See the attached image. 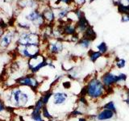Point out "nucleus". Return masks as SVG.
<instances>
[{
	"label": "nucleus",
	"instance_id": "8",
	"mask_svg": "<svg viewBox=\"0 0 129 121\" xmlns=\"http://www.w3.org/2000/svg\"><path fill=\"white\" fill-rule=\"evenodd\" d=\"M105 93V86L98 78L90 80L86 86V95L92 98H98Z\"/></svg>",
	"mask_w": 129,
	"mask_h": 121
},
{
	"label": "nucleus",
	"instance_id": "34",
	"mask_svg": "<svg viewBox=\"0 0 129 121\" xmlns=\"http://www.w3.org/2000/svg\"><path fill=\"white\" fill-rule=\"evenodd\" d=\"M124 102H125L128 105H129V99H128V98H127V99L124 100Z\"/></svg>",
	"mask_w": 129,
	"mask_h": 121
},
{
	"label": "nucleus",
	"instance_id": "27",
	"mask_svg": "<svg viewBox=\"0 0 129 121\" xmlns=\"http://www.w3.org/2000/svg\"><path fill=\"white\" fill-rule=\"evenodd\" d=\"M116 65L119 69H122V68L125 66V60H123V59H119V60L117 61Z\"/></svg>",
	"mask_w": 129,
	"mask_h": 121
},
{
	"label": "nucleus",
	"instance_id": "6",
	"mask_svg": "<svg viewBox=\"0 0 129 121\" xmlns=\"http://www.w3.org/2000/svg\"><path fill=\"white\" fill-rule=\"evenodd\" d=\"M24 14V21L28 22L33 28H41L43 26H45V21L42 15V13L39 9H25Z\"/></svg>",
	"mask_w": 129,
	"mask_h": 121
},
{
	"label": "nucleus",
	"instance_id": "14",
	"mask_svg": "<svg viewBox=\"0 0 129 121\" xmlns=\"http://www.w3.org/2000/svg\"><path fill=\"white\" fill-rule=\"evenodd\" d=\"M18 6L20 9H38L37 0H19Z\"/></svg>",
	"mask_w": 129,
	"mask_h": 121
},
{
	"label": "nucleus",
	"instance_id": "18",
	"mask_svg": "<svg viewBox=\"0 0 129 121\" xmlns=\"http://www.w3.org/2000/svg\"><path fill=\"white\" fill-rule=\"evenodd\" d=\"M62 28H63V33L64 35H67V36H73L77 32L76 26L73 25L71 23L66 24Z\"/></svg>",
	"mask_w": 129,
	"mask_h": 121
},
{
	"label": "nucleus",
	"instance_id": "35",
	"mask_svg": "<svg viewBox=\"0 0 129 121\" xmlns=\"http://www.w3.org/2000/svg\"><path fill=\"white\" fill-rule=\"evenodd\" d=\"M19 120H20V121H25V120H23V118L22 117V116H20V117H19Z\"/></svg>",
	"mask_w": 129,
	"mask_h": 121
},
{
	"label": "nucleus",
	"instance_id": "24",
	"mask_svg": "<svg viewBox=\"0 0 129 121\" xmlns=\"http://www.w3.org/2000/svg\"><path fill=\"white\" fill-rule=\"evenodd\" d=\"M103 109H106V110H110V111H113L115 114L116 113V107H115V105L113 101H110L109 103H106L103 107Z\"/></svg>",
	"mask_w": 129,
	"mask_h": 121
},
{
	"label": "nucleus",
	"instance_id": "28",
	"mask_svg": "<svg viewBox=\"0 0 129 121\" xmlns=\"http://www.w3.org/2000/svg\"><path fill=\"white\" fill-rule=\"evenodd\" d=\"M118 77H119V82H125L127 80V75L124 74H120L119 75H118Z\"/></svg>",
	"mask_w": 129,
	"mask_h": 121
},
{
	"label": "nucleus",
	"instance_id": "32",
	"mask_svg": "<svg viewBox=\"0 0 129 121\" xmlns=\"http://www.w3.org/2000/svg\"><path fill=\"white\" fill-rule=\"evenodd\" d=\"M122 21L123 22H128L129 21V15H124L123 17H122Z\"/></svg>",
	"mask_w": 129,
	"mask_h": 121
},
{
	"label": "nucleus",
	"instance_id": "11",
	"mask_svg": "<svg viewBox=\"0 0 129 121\" xmlns=\"http://www.w3.org/2000/svg\"><path fill=\"white\" fill-rule=\"evenodd\" d=\"M13 111H15V109L6 107L3 98L0 97V118L3 121H6L10 117V115H12Z\"/></svg>",
	"mask_w": 129,
	"mask_h": 121
},
{
	"label": "nucleus",
	"instance_id": "38",
	"mask_svg": "<svg viewBox=\"0 0 129 121\" xmlns=\"http://www.w3.org/2000/svg\"><path fill=\"white\" fill-rule=\"evenodd\" d=\"M92 1H94V0H90V2H92Z\"/></svg>",
	"mask_w": 129,
	"mask_h": 121
},
{
	"label": "nucleus",
	"instance_id": "25",
	"mask_svg": "<svg viewBox=\"0 0 129 121\" xmlns=\"http://www.w3.org/2000/svg\"><path fill=\"white\" fill-rule=\"evenodd\" d=\"M78 45L84 48H88L90 45V40L88 39H86V38H83V37H82V38L78 41Z\"/></svg>",
	"mask_w": 129,
	"mask_h": 121
},
{
	"label": "nucleus",
	"instance_id": "17",
	"mask_svg": "<svg viewBox=\"0 0 129 121\" xmlns=\"http://www.w3.org/2000/svg\"><path fill=\"white\" fill-rule=\"evenodd\" d=\"M53 92L51 91V90H49V91H47L44 92V93H42L41 95H40V98H41V99L42 100L44 106H48V104L50 102L51 98H52L53 96Z\"/></svg>",
	"mask_w": 129,
	"mask_h": 121
},
{
	"label": "nucleus",
	"instance_id": "21",
	"mask_svg": "<svg viewBox=\"0 0 129 121\" xmlns=\"http://www.w3.org/2000/svg\"><path fill=\"white\" fill-rule=\"evenodd\" d=\"M69 13H70V11H69L68 9H66V8H60V9H57L56 16L58 19H63V18H65V17H67V15H68Z\"/></svg>",
	"mask_w": 129,
	"mask_h": 121
},
{
	"label": "nucleus",
	"instance_id": "1",
	"mask_svg": "<svg viewBox=\"0 0 129 121\" xmlns=\"http://www.w3.org/2000/svg\"><path fill=\"white\" fill-rule=\"evenodd\" d=\"M1 98L6 107L15 110L32 108L39 96H37V91L29 87L15 85L8 87L3 93Z\"/></svg>",
	"mask_w": 129,
	"mask_h": 121
},
{
	"label": "nucleus",
	"instance_id": "16",
	"mask_svg": "<svg viewBox=\"0 0 129 121\" xmlns=\"http://www.w3.org/2000/svg\"><path fill=\"white\" fill-rule=\"evenodd\" d=\"M88 27H89L88 22L86 21L85 17L82 16V18H80L78 19V22L77 23L76 32H84Z\"/></svg>",
	"mask_w": 129,
	"mask_h": 121
},
{
	"label": "nucleus",
	"instance_id": "37",
	"mask_svg": "<svg viewBox=\"0 0 129 121\" xmlns=\"http://www.w3.org/2000/svg\"><path fill=\"white\" fill-rule=\"evenodd\" d=\"M0 121H3V120H2V119H1V118H0Z\"/></svg>",
	"mask_w": 129,
	"mask_h": 121
},
{
	"label": "nucleus",
	"instance_id": "7",
	"mask_svg": "<svg viewBox=\"0 0 129 121\" xmlns=\"http://www.w3.org/2000/svg\"><path fill=\"white\" fill-rule=\"evenodd\" d=\"M15 51L18 57L28 60V59L41 53V48L40 45H30L27 46L16 45Z\"/></svg>",
	"mask_w": 129,
	"mask_h": 121
},
{
	"label": "nucleus",
	"instance_id": "15",
	"mask_svg": "<svg viewBox=\"0 0 129 121\" xmlns=\"http://www.w3.org/2000/svg\"><path fill=\"white\" fill-rule=\"evenodd\" d=\"M114 115L115 113L113 111H110V110L103 109L99 115H97V120L99 121L110 120V119H111L114 116Z\"/></svg>",
	"mask_w": 129,
	"mask_h": 121
},
{
	"label": "nucleus",
	"instance_id": "23",
	"mask_svg": "<svg viewBox=\"0 0 129 121\" xmlns=\"http://www.w3.org/2000/svg\"><path fill=\"white\" fill-rule=\"evenodd\" d=\"M89 57H90V59L91 61L95 62L100 57H102V53L100 52H94L92 51V50H90V51L89 52Z\"/></svg>",
	"mask_w": 129,
	"mask_h": 121
},
{
	"label": "nucleus",
	"instance_id": "20",
	"mask_svg": "<svg viewBox=\"0 0 129 121\" xmlns=\"http://www.w3.org/2000/svg\"><path fill=\"white\" fill-rule=\"evenodd\" d=\"M41 114H42V116H43V118L44 119V120H48H48H53V119H54L53 115L50 113L49 109H48V106H44L43 108H42Z\"/></svg>",
	"mask_w": 129,
	"mask_h": 121
},
{
	"label": "nucleus",
	"instance_id": "26",
	"mask_svg": "<svg viewBox=\"0 0 129 121\" xmlns=\"http://www.w3.org/2000/svg\"><path fill=\"white\" fill-rule=\"evenodd\" d=\"M97 48L99 50V52H101L102 54L105 53V52L107 51V46H106V45L105 42L100 43L99 45L97 46Z\"/></svg>",
	"mask_w": 129,
	"mask_h": 121
},
{
	"label": "nucleus",
	"instance_id": "4",
	"mask_svg": "<svg viewBox=\"0 0 129 121\" xmlns=\"http://www.w3.org/2000/svg\"><path fill=\"white\" fill-rule=\"evenodd\" d=\"M42 82H43L40 80L39 77L36 74H29V73L15 79V85L19 86L29 87L35 91H38Z\"/></svg>",
	"mask_w": 129,
	"mask_h": 121
},
{
	"label": "nucleus",
	"instance_id": "22",
	"mask_svg": "<svg viewBox=\"0 0 129 121\" xmlns=\"http://www.w3.org/2000/svg\"><path fill=\"white\" fill-rule=\"evenodd\" d=\"M30 118L32 121H45L42 116L41 112H32L30 114Z\"/></svg>",
	"mask_w": 129,
	"mask_h": 121
},
{
	"label": "nucleus",
	"instance_id": "33",
	"mask_svg": "<svg viewBox=\"0 0 129 121\" xmlns=\"http://www.w3.org/2000/svg\"><path fill=\"white\" fill-rule=\"evenodd\" d=\"M78 121H87V120H86V118L81 117V118H79V119H78Z\"/></svg>",
	"mask_w": 129,
	"mask_h": 121
},
{
	"label": "nucleus",
	"instance_id": "2",
	"mask_svg": "<svg viewBox=\"0 0 129 121\" xmlns=\"http://www.w3.org/2000/svg\"><path fill=\"white\" fill-rule=\"evenodd\" d=\"M19 31L15 26H9L0 34V52L6 51L12 46L16 45Z\"/></svg>",
	"mask_w": 129,
	"mask_h": 121
},
{
	"label": "nucleus",
	"instance_id": "30",
	"mask_svg": "<svg viewBox=\"0 0 129 121\" xmlns=\"http://www.w3.org/2000/svg\"><path fill=\"white\" fill-rule=\"evenodd\" d=\"M72 116H77V115H82V112L81 111H77V109H75L74 111H73L72 112H71V114H70Z\"/></svg>",
	"mask_w": 129,
	"mask_h": 121
},
{
	"label": "nucleus",
	"instance_id": "9",
	"mask_svg": "<svg viewBox=\"0 0 129 121\" xmlns=\"http://www.w3.org/2000/svg\"><path fill=\"white\" fill-rule=\"evenodd\" d=\"M64 48V45L62 41L59 40H50L47 44L46 50L50 55H56L62 52Z\"/></svg>",
	"mask_w": 129,
	"mask_h": 121
},
{
	"label": "nucleus",
	"instance_id": "3",
	"mask_svg": "<svg viewBox=\"0 0 129 121\" xmlns=\"http://www.w3.org/2000/svg\"><path fill=\"white\" fill-rule=\"evenodd\" d=\"M41 37L35 31H19L16 45L27 46L30 45H41Z\"/></svg>",
	"mask_w": 129,
	"mask_h": 121
},
{
	"label": "nucleus",
	"instance_id": "31",
	"mask_svg": "<svg viewBox=\"0 0 129 121\" xmlns=\"http://www.w3.org/2000/svg\"><path fill=\"white\" fill-rule=\"evenodd\" d=\"M73 1L74 2V3L77 4V5L82 6V5H83V4L86 3V0H73Z\"/></svg>",
	"mask_w": 129,
	"mask_h": 121
},
{
	"label": "nucleus",
	"instance_id": "19",
	"mask_svg": "<svg viewBox=\"0 0 129 121\" xmlns=\"http://www.w3.org/2000/svg\"><path fill=\"white\" fill-rule=\"evenodd\" d=\"M83 38L90 40V41L94 40L96 38V34H95L94 31L93 30L92 27H88L86 28V30L84 32Z\"/></svg>",
	"mask_w": 129,
	"mask_h": 121
},
{
	"label": "nucleus",
	"instance_id": "13",
	"mask_svg": "<svg viewBox=\"0 0 129 121\" xmlns=\"http://www.w3.org/2000/svg\"><path fill=\"white\" fill-rule=\"evenodd\" d=\"M40 12L42 13V15H43L44 19L46 23L48 24L52 23L55 20V19H56L55 12H53V10L51 7H49V6H45L44 9L41 10Z\"/></svg>",
	"mask_w": 129,
	"mask_h": 121
},
{
	"label": "nucleus",
	"instance_id": "5",
	"mask_svg": "<svg viewBox=\"0 0 129 121\" xmlns=\"http://www.w3.org/2000/svg\"><path fill=\"white\" fill-rule=\"evenodd\" d=\"M28 72L36 74L44 67L48 66V61L43 53H40L28 60Z\"/></svg>",
	"mask_w": 129,
	"mask_h": 121
},
{
	"label": "nucleus",
	"instance_id": "10",
	"mask_svg": "<svg viewBox=\"0 0 129 121\" xmlns=\"http://www.w3.org/2000/svg\"><path fill=\"white\" fill-rule=\"evenodd\" d=\"M69 98L68 94L64 93L62 91H57L53 92V96L51 98V102L55 106H61L66 103V100Z\"/></svg>",
	"mask_w": 129,
	"mask_h": 121
},
{
	"label": "nucleus",
	"instance_id": "12",
	"mask_svg": "<svg viewBox=\"0 0 129 121\" xmlns=\"http://www.w3.org/2000/svg\"><path fill=\"white\" fill-rule=\"evenodd\" d=\"M101 82H103L104 86L110 87L111 86L119 82V77L113 74H111V73H106L102 77Z\"/></svg>",
	"mask_w": 129,
	"mask_h": 121
},
{
	"label": "nucleus",
	"instance_id": "36",
	"mask_svg": "<svg viewBox=\"0 0 129 121\" xmlns=\"http://www.w3.org/2000/svg\"><path fill=\"white\" fill-rule=\"evenodd\" d=\"M127 95H128V98L129 99V90H128V91H127Z\"/></svg>",
	"mask_w": 129,
	"mask_h": 121
},
{
	"label": "nucleus",
	"instance_id": "29",
	"mask_svg": "<svg viewBox=\"0 0 129 121\" xmlns=\"http://www.w3.org/2000/svg\"><path fill=\"white\" fill-rule=\"evenodd\" d=\"M62 86H63L64 89H70L71 87V82L69 81V82H64L62 83Z\"/></svg>",
	"mask_w": 129,
	"mask_h": 121
}]
</instances>
